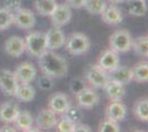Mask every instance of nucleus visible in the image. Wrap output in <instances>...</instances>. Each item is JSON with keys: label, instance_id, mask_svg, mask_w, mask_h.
<instances>
[{"label": "nucleus", "instance_id": "nucleus-22", "mask_svg": "<svg viewBox=\"0 0 148 132\" xmlns=\"http://www.w3.org/2000/svg\"><path fill=\"white\" fill-rule=\"evenodd\" d=\"M17 128H19L22 131H29L31 128L33 127V117L29 111L23 110L19 111L17 118L13 122Z\"/></svg>", "mask_w": 148, "mask_h": 132}, {"label": "nucleus", "instance_id": "nucleus-24", "mask_svg": "<svg viewBox=\"0 0 148 132\" xmlns=\"http://www.w3.org/2000/svg\"><path fill=\"white\" fill-rule=\"evenodd\" d=\"M133 81L137 83H147L148 81V64L147 62H139L132 68Z\"/></svg>", "mask_w": 148, "mask_h": 132}, {"label": "nucleus", "instance_id": "nucleus-6", "mask_svg": "<svg viewBox=\"0 0 148 132\" xmlns=\"http://www.w3.org/2000/svg\"><path fill=\"white\" fill-rule=\"evenodd\" d=\"M36 16L29 9L20 8L18 11H16L12 14V23L20 29L30 30L36 25Z\"/></svg>", "mask_w": 148, "mask_h": 132}, {"label": "nucleus", "instance_id": "nucleus-35", "mask_svg": "<svg viewBox=\"0 0 148 132\" xmlns=\"http://www.w3.org/2000/svg\"><path fill=\"white\" fill-rule=\"evenodd\" d=\"M3 5V8L13 14L21 8V0H5Z\"/></svg>", "mask_w": 148, "mask_h": 132}, {"label": "nucleus", "instance_id": "nucleus-34", "mask_svg": "<svg viewBox=\"0 0 148 132\" xmlns=\"http://www.w3.org/2000/svg\"><path fill=\"white\" fill-rule=\"evenodd\" d=\"M38 85H39V87L41 88V89H43V90H50V89H52L53 86H54L53 81H52V77H50L48 75H44V74L39 77Z\"/></svg>", "mask_w": 148, "mask_h": 132}, {"label": "nucleus", "instance_id": "nucleus-32", "mask_svg": "<svg viewBox=\"0 0 148 132\" xmlns=\"http://www.w3.org/2000/svg\"><path fill=\"white\" fill-rule=\"evenodd\" d=\"M101 132H119L121 129H119V126H118V122L114 121L112 119H106L101 123L99 129Z\"/></svg>", "mask_w": 148, "mask_h": 132}, {"label": "nucleus", "instance_id": "nucleus-3", "mask_svg": "<svg viewBox=\"0 0 148 132\" xmlns=\"http://www.w3.org/2000/svg\"><path fill=\"white\" fill-rule=\"evenodd\" d=\"M25 51L34 57L41 56L48 51L45 33L42 32H31L25 39Z\"/></svg>", "mask_w": 148, "mask_h": 132}, {"label": "nucleus", "instance_id": "nucleus-14", "mask_svg": "<svg viewBox=\"0 0 148 132\" xmlns=\"http://www.w3.org/2000/svg\"><path fill=\"white\" fill-rule=\"evenodd\" d=\"M71 106L70 98L63 93H56L49 98L48 108L59 114H63Z\"/></svg>", "mask_w": 148, "mask_h": 132}, {"label": "nucleus", "instance_id": "nucleus-39", "mask_svg": "<svg viewBox=\"0 0 148 132\" xmlns=\"http://www.w3.org/2000/svg\"><path fill=\"white\" fill-rule=\"evenodd\" d=\"M107 1H110V2H111V3H113V5H118V3L123 2L124 0H107Z\"/></svg>", "mask_w": 148, "mask_h": 132}, {"label": "nucleus", "instance_id": "nucleus-25", "mask_svg": "<svg viewBox=\"0 0 148 132\" xmlns=\"http://www.w3.org/2000/svg\"><path fill=\"white\" fill-rule=\"evenodd\" d=\"M127 9L132 16L143 17L147 12V6L145 0H128L127 1Z\"/></svg>", "mask_w": 148, "mask_h": 132}, {"label": "nucleus", "instance_id": "nucleus-18", "mask_svg": "<svg viewBox=\"0 0 148 132\" xmlns=\"http://www.w3.org/2000/svg\"><path fill=\"white\" fill-rule=\"evenodd\" d=\"M127 114V108L122 101H112L106 109V118L116 122L123 121Z\"/></svg>", "mask_w": 148, "mask_h": 132}, {"label": "nucleus", "instance_id": "nucleus-11", "mask_svg": "<svg viewBox=\"0 0 148 132\" xmlns=\"http://www.w3.org/2000/svg\"><path fill=\"white\" fill-rule=\"evenodd\" d=\"M58 122V117L54 111H52L50 108H44L38 113L36 118V123L39 130H50L52 128H56Z\"/></svg>", "mask_w": 148, "mask_h": 132}, {"label": "nucleus", "instance_id": "nucleus-16", "mask_svg": "<svg viewBox=\"0 0 148 132\" xmlns=\"http://www.w3.org/2000/svg\"><path fill=\"white\" fill-rule=\"evenodd\" d=\"M20 111L17 102L6 101L0 106V121L5 123H13Z\"/></svg>", "mask_w": 148, "mask_h": 132}, {"label": "nucleus", "instance_id": "nucleus-36", "mask_svg": "<svg viewBox=\"0 0 148 132\" xmlns=\"http://www.w3.org/2000/svg\"><path fill=\"white\" fill-rule=\"evenodd\" d=\"M86 0H66V5L74 9H81L84 7Z\"/></svg>", "mask_w": 148, "mask_h": 132}, {"label": "nucleus", "instance_id": "nucleus-30", "mask_svg": "<svg viewBox=\"0 0 148 132\" xmlns=\"http://www.w3.org/2000/svg\"><path fill=\"white\" fill-rule=\"evenodd\" d=\"M12 24V13L5 8H0V31L9 29Z\"/></svg>", "mask_w": 148, "mask_h": 132}, {"label": "nucleus", "instance_id": "nucleus-8", "mask_svg": "<svg viewBox=\"0 0 148 132\" xmlns=\"http://www.w3.org/2000/svg\"><path fill=\"white\" fill-rule=\"evenodd\" d=\"M75 98L79 107L84 108V109H91L95 107L99 101V96L97 95V93L88 87H85L80 93H77L75 95Z\"/></svg>", "mask_w": 148, "mask_h": 132}, {"label": "nucleus", "instance_id": "nucleus-21", "mask_svg": "<svg viewBox=\"0 0 148 132\" xmlns=\"http://www.w3.org/2000/svg\"><path fill=\"white\" fill-rule=\"evenodd\" d=\"M14 97L19 101L29 102V101H32L34 99V97H36V90L29 84H19Z\"/></svg>", "mask_w": 148, "mask_h": 132}, {"label": "nucleus", "instance_id": "nucleus-20", "mask_svg": "<svg viewBox=\"0 0 148 132\" xmlns=\"http://www.w3.org/2000/svg\"><path fill=\"white\" fill-rule=\"evenodd\" d=\"M108 78L122 83L123 85H126L133 81V72H132V68L127 67V66H119L118 65L116 68L110 73Z\"/></svg>", "mask_w": 148, "mask_h": 132}, {"label": "nucleus", "instance_id": "nucleus-5", "mask_svg": "<svg viewBox=\"0 0 148 132\" xmlns=\"http://www.w3.org/2000/svg\"><path fill=\"white\" fill-rule=\"evenodd\" d=\"M85 79L86 82L95 88H103L107 83L108 74L99 66V64L90 65L85 70Z\"/></svg>", "mask_w": 148, "mask_h": 132}, {"label": "nucleus", "instance_id": "nucleus-33", "mask_svg": "<svg viewBox=\"0 0 148 132\" xmlns=\"http://www.w3.org/2000/svg\"><path fill=\"white\" fill-rule=\"evenodd\" d=\"M86 87L85 85V81L82 78H73L70 82V90L73 93L74 95H76L77 93H80L82 89Z\"/></svg>", "mask_w": 148, "mask_h": 132}, {"label": "nucleus", "instance_id": "nucleus-26", "mask_svg": "<svg viewBox=\"0 0 148 132\" xmlns=\"http://www.w3.org/2000/svg\"><path fill=\"white\" fill-rule=\"evenodd\" d=\"M132 47L134 49L136 54L143 57L148 56V38L146 35H142L136 39H133Z\"/></svg>", "mask_w": 148, "mask_h": 132}, {"label": "nucleus", "instance_id": "nucleus-9", "mask_svg": "<svg viewBox=\"0 0 148 132\" xmlns=\"http://www.w3.org/2000/svg\"><path fill=\"white\" fill-rule=\"evenodd\" d=\"M51 21L54 26L62 28L64 25H66L72 19V10L71 7H69L66 3L63 5H58L54 11L50 16Z\"/></svg>", "mask_w": 148, "mask_h": 132}, {"label": "nucleus", "instance_id": "nucleus-29", "mask_svg": "<svg viewBox=\"0 0 148 132\" xmlns=\"http://www.w3.org/2000/svg\"><path fill=\"white\" fill-rule=\"evenodd\" d=\"M75 122L72 120L66 118L65 116H63L61 119L56 122V130L60 132H74L75 131Z\"/></svg>", "mask_w": 148, "mask_h": 132}, {"label": "nucleus", "instance_id": "nucleus-17", "mask_svg": "<svg viewBox=\"0 0 148 132\" xmlns=\"http://www.w3.org/2000/svg\"><path fill=\"white\" fill-rule=\"evenodd\" d=\"M103 88L105 89V93L107 95V97L112 101H122L125 97L126 90H125V87L122 83L113 81V79H108Z\"/></svg>", "mask_w": 148, "mask_h": 132}, {"label": "nucleus", "instance_id": "nucleus-12", "mask_svg": "<svg viewBox=\"0 0 148 132\" xmlns=\"http://www.w3.org/2000/svg\"><path fill=\"white\" fill-rule=\"evenodd\" d=\"M45 40H47V47L50 51H54L61 49L65 43V35L61 28L53 26L45 33Z\"/></svg>", "mask_w": 148, "mask_h": 132}, {"label": "nucleus", "instance_id": "nucleus-4", "mask_svg": "<svg viewBox=\"0 0 148 132\" xmlns=\"http://www.w3.org/2000/svg\"><path fill=\"white\" fill-rule=\"evenodd\" d=\"M133 38L127 30H118L115 31L110 37V46L116 53H126L132 49Z\"/></svg>", "mask_w": 148, "mask_h": 132}, {"label": "nucleus", "instance_id": "nucleus-7", "mask_svg": "<svg viewBox=\"0 0 148 132\" xmlns=\"http://www.w3.org/2000/svg\"><path fill=\"white\" fill-rule=\"evenodd\" d=\"M19 83L14 73L9 69H0V90L6 96H14Z\"/></svg>", "mask_w": 148, "mask_h": 132}, {"label": "nucleus", "instance_id": "nucleus-1", "mask_svg": "<svg viewBox=\"0 0 148 132\" xmlns=\"http://www.w3.org/2000/svg\"><path fill=\"white\" fill-rule=\"evenodd\" d=\"M39 66L44 75L52 78H62L68 74L66 61L50 50L39 56Z\"/></svg>", "mask_w": 148, "mask_h": 132}, {"label": "nucleus", "instance_id": "nucleus-15", "mask_svg": "<svg viewBox=\"0 0 148 132\" xmlns=\"http://www.w3.org/2000/svg\"><path fill=\"white\" fill-rule=\"evenodd\" d=\"M5 51L11 57H20L25 52V39L20 37H10L5 42Z\"/></svg>", "mask_w": 148, "mask_h": 132}, {"label": "nucleus", "instance_id": "nucleus-38", "mask_svg": "<svg viewBox=\"0 0 148 132\" xmlns=\"http://www.w3.org/2000/svg\"><path fill=\"white\" fill-rule=\"evenodd\" d=\"M0 131H2V132H7V131L16 132V129H14L13 127H10V126H3L1 129H0Z\"/></svg>", "mask_w": 148, "mask_h": 132}, {"label": "nucleus", "instance_id": "nucleus-31", "mask_svg": "<svg viewBox=\"0 0 148 132\" xmlns=\"http://www.w3.org/2000/svg\"><path fill=\"white\" fill-rule=\"evenodd\" d=\"M64 116L72 120L73 122L77 123L80 122V120L83 118V111L81 110V107H75V106H70L68 110L64 112Z\"/></svg>", "mask_w": 148, "mask_h": 132}, {"label": "nucleus", "instance_id": "nucleus-2", "mask_svg": "<svg viewBox=\"0 0 148 132\" xmlns=\"http://www.w3.org/2000/svg\"><path fill=\"white\" fill-rule=\"evenodd\" d=\"M65 50L71 55H83L88 52L91 47V41L84 33L75 32L68 39H65Z\"/></svg>", "mask_w": 148, "mask_h": 132}, {"label": "nucleus", "instance_id": "nucleus-13", "mask_svg": "<svg viewBox=\"0 0 148 132\" xmlns=\"http://www.w3.org/2000/svg\"><path fill=\"white\" fill-rule=\"evenodd\" d=\"M99 66L102 69H104L106 73H111L112 70L117 67L119 65V56L118 53L112 49L104 51L99 58Z\"/></svg>", "mask_w": 148, "mask_h": 132}, {"label": "nucleus", "instance_id": "nucleus-27", "mask_svg": "<svg viewBox=\"0 0 148 132\" xmlns=\"http://www.w3.org/2000/svg\"><path fill=\"white\" fill-rule=\"evenodd\" d=\"M134 114L137 119L147 122L148 120V100L147 98H142L136 101L134 106Z\"/></svg>", "mask_w": 148, "mask_h": 132}, {"label": "nucleus", "instance_id": "nucleus-23", "mask_svg": "<svg viewBox=\"0 0 148 132\" xmlns=\"http://www.w3.org/2000/svg\"><path fill=\"white\" fill-rule=\"evenodd\" d=\"M58 3L56 0H34V8L40 16L50 17Z\"/></svg>", "mask_w": 148, "mask_h": 132}, {"label": "nucleus", "instance_id": "nucleus-37", "mask_svg": "<svg viewBox=\"0 0 148 132\" xmlns=\"http://www.w3.org/2000/svg\"><path fill=\"white\" fill-rule=\"evenodd\" d=\"M91 131V128L87 125H84V123H80L77 122L75 125V131L74 132H90Z\"/></svg>", "mask_w": 148, "mask_h": 132}, {"label": "nucleus", "instance_id": "nucleus-28", "mask_svg": "<svg viewBox=\"0 0 148 132\" xmlns=\"http://www.w3.org/2000/svg\"><path fill=\"white\" fill-rule=\"evenodd\" d=\"M105 7L106 3L104 0H86L83 8H85V10L91 14H101Z\"/></svg>", "mask_w": 148, "mask_h": 132}, {"label": "nucleus", "instance_id": "nucleus-19", "mask_svg": "<svg viewBox=\"0 0 148 132\" xmlns=\"http://www.w3.org/2000/svg\"><path fill=\"white\" fill-rule=\"evenodd\" d=\"M101 16H102V20L106 24L116 25L123 21V13L121 11V9L116 6H106L101 13Z\"/></svg>", "mask_w": 148, "mask_h": 132}, {"label": "nucleus", "instance_id": "nucleus-10", "mask_svg": "<svg viewBox=\"0 0 148 132\" xmlns=\"http://www.w3.org/2000/svg\"><path fill=\"white\" fill-rule=\"evenodd\" d=\"M14 76L19 84H30L36 79L37 69L32 63L25 62L18 65V67L14 70Z\"/></svg>", "mask_w": 148, "mask_h": 132}]
</instances>
